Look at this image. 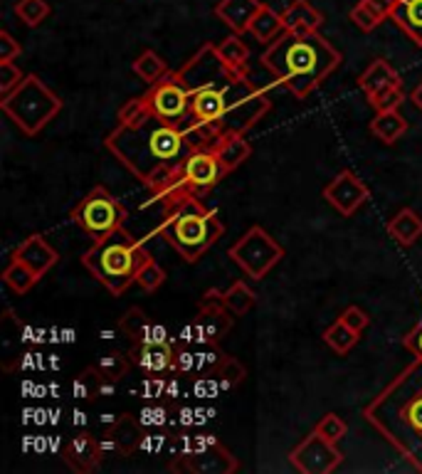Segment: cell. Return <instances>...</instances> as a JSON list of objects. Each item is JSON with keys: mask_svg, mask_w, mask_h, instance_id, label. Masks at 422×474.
<instances>
[{"mask_svg": "<svg viewBox=\"0 0 422 474\" xmlns=\"http://www.w3.org/2000/svg\"><path fill=\"white\" fill-rule=\"evenodd\" d=\"M143 430H146V427L141 425L139 417L129 416V413L119 416L100 437L104 455H107V458L109 455H121V458L133 455V452L143 445V440H146V433H143Z\"/></svg>", "mask_w": 422, "mask_h": 474, "instance_id": "9a60e30c", "label": "cell"}, {"mask_svg": "<svg viewBox=\"0 0 422 474\" xmlns=\"http://www.w3.org/2000/svg\"><path fill=\"white\" fill-rule=\"evenodd\" d=\"M339 319L348 326V329H353L356 333H364L365 329H368V324H371V316L365 314L361 307H346L343 311H341Z\"/></svg>", "mask_w": 422, "mask_h": 474, "instance_id": "f6af8a7d", "label": "cell"}, {"mask_svg": "<svg viewBox=\"0 0 422 474\" xmlns=\"http://www.w3.org/2000/svg\"><path fill=\"white\" fill-rule=\"evenodd\" d=\"M104 458H107V455H104V449H101L100 437H94V435L90 433L75 435V437L62 448V459L67 462V467H69L72 472L79 474L94 472V469L101 465V459Z\"/></svg>", "mask_w": 422, "mask_h": 474, "instance_id": "e0dca14e", "label": "cell"}, {"mask_svg": "<svg viewBox=\"0 0 422 474\" xmlns=\"http://www.w3.org/2000/svg\"><path fill=\"white\" fill-rule=\"evenodd\" d=\"M388 235L397 245L410 248L422 237V217L413 208H400L388 220Z\"/></svg>", "mask_w": 422, "mask_h": 474, "instance_id": "d4e9b609", "label": "cell"}, {"mask_svg": "<svg viewBox=\"0 0 422 474\" xmlns=\"http://www.w3.org/2000/svg\"><path fill=\"white\" fill-rule=\"evenodd\" d=\"M97 371H100L107 381H121L126 374H129V368L133 366V361L129 353H121V351H111V353H107L104 358H100L97 363Z\"/></svg>", "mask_w": 422, "mask_h": 474, "instance_id": "d590c367", "label": "cell"}, {"mask_svg": "<svg viewBox=\"0 0 422 474\" xmlns=\"http://www.w3.org/2000/svg\"><path fill=\"white\" fill-rule=\"evenodd\" d=\"M13 258H17L20 262H26L35 275L42 279V277L50 272L52 267L58 265L59 255L50 242L42 237V235H30L27 240H23L20 245H17L16 252H13Z\"/></svg>", "mask_w": 422, "mask_h": 474, "instance_id": "d6986e66", "label": "cell"}, {"mask_svg": "<svg viewBox=\"0 0 422 474\" xmlns=\"http://www.w3.org/2000/svg\"><path fill=\"white\" fill-rule=\"evenodd\" d=\"M0 109L20 132L37 136L62 111V100L40 77L26 75L20 87H16L8 97H0Z\"/></svg>", "mask_w": 422, "mask_h": 474, "instance_id": "52a82bcc", "label": "cell"}, {"mask_svg": "<svg viewBox=\"0 0 422 474\" xmlns=\"http://www.w3.org/2000/svg\"><path fill=\"white\" fill-rule=\"evenodd\" d=\"M322 195L336 213L348 217L371 198V191L353 171H341L339 175H333L332 181L323 185Z\"/></svg>", "mask_w": 422, "mask_h": 474, "instance_id": "5bb4252c", "label": "cell"}, {"mask_svg": "<svg viewBox=\"0 0 422 474\" xmlns=\"http://www.w3.org/2000/svg\"><path fill=\"white\" fill-rule=\"evenodd\" d=\"M129 356H132L133 366H139L141 371H146V374H168V371L174 368L175 346L171 342L133 343Z\"/></svg>", "mask_w": 422, "mask_h": 474, "instance_id": "ac0fdd59", "label": "cell"}, {"mask_svg": "<svg viewBox=\"0 0 422 474\" xmlns=\"http://www.w3.org/2000/svg\"><path fill=\"white\" fill-rule=\"evenodd\" d=\"M149 259V252L143 250L124 227H116L107 237L94 240V245L82 255V265L90 269L97 282L119 297L136 282L139 269Z\"/></svg>", "mask_w": 422, "mask_h": 474, "instance_id": "8992f818", "label": "cell"}, {"mask_svg": "<svg viewBox=\"0 0 422 474\" xmlns=\"http://www.w3.org/2000/svg\"><path fill=\"white\" fill-rule=\"evenodd\" d=\"M171 469L195 474H230L237 472L240 465L220 442L213 440V435H203L198 440H185L178 459L171 462Z\"/></svg>", "mask_w": 422, "mask_h": 474, "instance_id": "30bf717a", "label": "cell"}, {"mask_svg": "<svg viewBox=\"0 0 422 474\" xmlns=\"http://www.w3.org/2000/svg\"><path fill=\"white\" fill-rule=\"evenodd\" d=\"M121 333H124L126 339H132L133 343H149V342H168L166 332H164V326L158 324H151L149 316L143 314L141 309H129L121 319V324H119Z\"/></svg>", "mask_w": 422, "mask_h": 474, "instance_id": "7402d4cb", "label": "cell"}, {"mask_svg": "<svg viewBox=\"0 0 422 474\" xmlns=\"http://www.w3.org/2000/svg\"><path fill=\"white\" fill-rule=\"evenodd\" d=\"M390 20H393L417 47H422V0H396V8H393Z\"/></svg>", "mask_w": 422, "mask_h": 474, "instance_id": "603a6c76", "label": "cell"}, {"mask_svg": "<svg viewBox=\"0 0 422 474\" xmlns=\"http://www.w3.org/2000/svg\"><path fill=\"white\" fill-rule=\"evenodd\" d=\"M358 336L361 333H356L353 329H348L341 319H336L326 332H323V342H326V346L332 351H336L339 356H346L348 351L353 349L358 343Z\"/></svg>", "mask_w": 422, "mask_h": 474, "instance_id": "836d02e7", "label": "cell"}, {"mask_svg": "<svg viewBox=\"0 0 422 474\" xmlns=\"http://www.w3.org/2000/svg\"><path fill=\"white\" fill-rule=\"evenodd\" d=\"M365 8L371 10L373 16L378 17V20H385V17L393 16V8H396V0H361Z\"/></svg>", "mask_w": 422, "mask_h": 474, "instance_id": "7dc6e473", "label": "cell"}, {"mask_svg": "<svg viewBox=\"0 0 422 474\" xmlns=\"http://www.w3.org/2000/svg\"><path fill=\"white\" fill-rule=\"evenodd\" d=\"M227 258L240 267L249 279H265L284 259V248L267 233L265 227L252 225L248 233L227 250Z\"/></svg>", "mask_w": 422, "mask_h": 474, "instance_id": "ba28073f", "label": "cell"}, {"mask_svg": "<svg viewBox=\"0 0 422 474\" xmlns=\"http://www.w3.org/2000/svg\"><path fill=\"white\" fill-rule=\"evenodd\" d=\"M225 353H220L217 343H203V346H191V343H181L175 349L174 358V374L178 375H210L216 374L217 366L223 363Z\"/></svg>", "mask_w": 422, "mask_h": 474, "instance_id": "2e32d148", "label": "cell"}, {"mask_svg": "<svg viewBox=\"0 0 422 474\" xmlns=\"http://www.w3.org/2000/svg\"><path fill=\"white\" fill-rule=\"evenodd\" d=\"M403 343H406V349L410 351L415 358H422V319L420 324L415 326L413 332L407 333L406 339H403Z\"/></svg>", "mask_w": 422, "mask_h": 474, "instance_id": "c3c4849f", "label": "cell"}, {"mask_svg": "<svg viewBox=\"0 0 422 474\" xmlns=\"http://www.w3.org/2000/svg\"><path fill=\"white\" fill-rule=\"evenodd\" d=\"M314 430L319 435H323L326 440H332V442H336V445H339V442L346 437L348 425H346V420H343L341 416H336V413H326V416H323L322 420L316 423Z\"/></svg>", "mask_w": 422, "mask_h": 474, "instance_id": "ab89813d", "label": "cell"}, {"mask_svg": "<svg viewBox=\"0 0 422 474\" xmlns=\"http://www.w3.org/2000/svg\"><path fill=\"white\" fill-rule=\"evenodd\" d=\"M23 79H26V75L16 62H0V97H8L16 87H20Z\"/></svg>", "mask_w": 422, "mask_h": 474, "instance_id": "b9f144b4", "label": "cell"}, {"mask_svg": "<svg viewBox=\"0 0 422 474\" xmlns=\"http://www.w3.org/2000/svg\"><path fill=\"white\" fill-rule=\"evenodd\" d=\"M164 282H166V269L158 265L153 258L141 267L139 275H136V284H139L143 291H156L158 287H164Z\"/></svg>", "mask_w": 422, "mask_h": 474, "instance_id": "f35d334b", "label": "cell"}, {"mask_svg": "<svg viewBox=\"0 0 422 474\" xmlns=\"http://www.w3.org/2000/svg\"><path fill=\"white\" fill-rule=\"evenodd\" d=\"M149 109L153 117H161L171 121V124L181 126V129H191L193 126V107H191V92L188 87L181 82L178 72H171L164 77L161 82L151 84V90L146 94Z\"/></svg>", "mask_w": 422, "mask_h": 474, "instance_id": "8fae6325", "label": "cell"}, {"mask_svg": "<svg viewBox=\"0 0 422 474\" xmlns=\"http://www.w3.org/2000/svg\"><path fill=\"white\" fill-rule=\"evenodd\" d=\"M217 381H220V385H223L225 391H230V388H237L245 378H248V368L242 366L237 358L232 356H225L223 363L217 366L216 371Z\"/></svg>", "mask_w": 422, "mask_h": 474, "instance_id": "8d00e7d4", "label": "cell"}, {"mask_svg": "<svg viewBox=\"0 0 422 474\" xmlns=\"http://www.w3.org/2000/svg\"><path fill=\"white\" fill-rule=\"evenodd\" d=\"M365 97H368V104H371L375 111H396V109L406 101L403 87H385V90L365 94Z\"/></svg>", "mask_w": 422, "mask_h": 474, "instance_id": "74e56055", "label": "cell"}, {"mask_svg": "<svg viewBox=\"0 0 422 474\" xmlns=\"http://www.w3.org/2000/svg\"><path fill=\"white\" fill-rule=\"evenodd\" d=\"M104 146L149 191L168 181L198 149L185 129L153 114L133 124H116Z\"/></svg>", "mask_w": 422, "mask_h": 474, "instance_id": "7a4b0ae2", "label": "cell"}, {"mask_svg": "<svg viewBox=\"0 0 422 474\" xmlns=\"http://www.w3.org/2000/svg\"><path fill=\"white\" fill-rule=\"evenodd\" d=\"M358 87H361L365 94H373L378 92V90H385V87H403V79H400V75L390 67L388 59L378 58L373 59L371 65L361 72Z\"/></svg>", "mask_w": 422, "mask_h": 474, "instance_id": "cb8c5ba5", "label": "cell"}, {"mask_svg": "<svg viewBox=\"0 0 422 474\" xmlns=\"http://www.w3.org/2000/svg\"><path fill=\"white\" fill-rule=\"evenodd\" d=\"M217 297H220V301L225 304V309L235 316H245L249 309L257 304L255 291L249 290L245 282L230 284L225 291H217Z\"/></svg>", "mask_w": 422, "mask_h": 474, "instance_id": "4dcf8cb0", "label": "cell"}, {"mask_svg": "<svg viewBox=\"0 0 422 474\" xmlns=\"http://www.w3.org/2000/svg\"><path fill=\"white\" fill-rule=\"evenodd\" d=\"M104 383L107 378L97 371V366H87L82 374L72 381V395L82 403H91V400L104 398Z\"/></svg>", "mask_w": 422, "mask_h": 474, "instance_id": "f546056e", "label": "cell"}, {"mask_svg": "<svg viewBox=\"0 0 422 474\" xmlns=\"http://www.w3.org/2000/svg\"><path fill=\"white\" fill-rule=\"evenodd\" d=\"M262 5L265 3L259 0H220L216 5V17L230 27V33L245 35L249 33V26Z\"/></svg>", "mask_w": 422, "mask_h": 474, "instance_id": "ffe728a7", "label": "cell"}, {"mask_svg": "<svg viewBox=\"0 0 422 474\" xmlns=\"http://www.w3.org/2000/svg\"><path fill=\"white\" fill-rule=\"evenodd\" d=\"M72 220L91 240H101L109 233H114L116 227H124L126 208L104 185H97L77 203L72 210Z\"/></svg>", "mask_w": 422, "mask_h": 474, "instance_id": "9c48e42d", "label": "cell"}, {"mask_svg": "<svg viewBox=\"0 0 422 474\" xmlns=\"http://www.w3.org/2000/svg\"><path fill=\"white\" fill-rule=\"evenodd\" d=\"M364 417L400 458L422 472V358H415L365 406Z\"/></svg>", "mask_w": 422, "mask_h": 474, "instance_id": "3957f363", "label": "cell"}, {"mask_svg": "<svg viewBox=\"0 0 422 474\" xmlns=\"http://www.w3.org/2000/svg\"><path fill=\"white\" fill-rule=\"evenodd\" d=\"M178 77L191 92L193 126L188 133L198 149H216L225 136L248 133L269 111V100L249 82L248 69L225 65L210 42L178 69Z\"/></svg>", "mask_w": 422, "mask_h": 474, "instance_id": "6da1fadb", "label": "cell"}, {"mask_svg": "<svg viewBox=\"0 0 422 474\" xmlns=\"http://www.w3.org/2000/svg\"><path fill=\"white\" fill-rule=\"evenodd\" d=\"M290 462L299 474H329L343 462V452L314 430L291 449Z\"/></svg>", "mask_w": 422, "mask_h": 474, "instance_id": "4fadbf2b", "label": "cell"}, {"mask_svg": "<svg viewBox=\"0 0 422 474\" xmlns=\"http://www.w3.org/2000/svg\"><path fill=\"white\" fill-rule=\"evenodd\" d=\"M281 20L287 33L309 35L319 33V27L323 26V13L316 10L309 0H291L290 5L281 10Z\"/></svg>", "mask_w": 422, "mask_h": 474, "instance_id": "44dd1931", "label": "cell"}, {"mask_svg": "<svg viewBox=\"0 0 422 474\" xmlns=\"http://www.w3.org/2000/svg\"><path fill=\"white\" fill-rule=\"evenodd\" d=\"M161 235L185 262H198L223 237L225 225L216 210L200 203L198 195H188L166 210Z\"/></svg>", "mask_w": 422, "mask_h": 474, "instance_id": "5b68a950", "label": "cell"}, {"mask_svg": "<svg viewBox=\"0 0 422 474\" xmlns=\"http://www.w3.org/2000/svg\"><path fill=\"white\" fill-rule=\"evenodd\" d=\"M341 59V52L319 33H284L262 52V65L297 100H307L316 87H322Z\"/></svg>", "mask_w": 422, "mask_h": 474, "instance_id": "277c9868", "label": "cell"}, {"mask_svg": "<svg viewBox=\"0 0 422 474\" xmlns=\"http://www.w3.org/2000/svg\"><path fill=\"white\" fill-rule=\"evenodd\" d=\"M410 100H413L415 107H417L422 111V82L417 84V87H415L413 92H410Z\"/></svg>", "mask_w": 422, "mask_h": 474, "instance_id": "681fc988", "label": "cell"}, {"mask_svg": "<svg viewBox=\"0 0 422 474\" xmlns=\"http://www.w3.org/2000/svg\"><path fill=\"white\" fill-rule=\"evenodd\" d=\"M139 420L143 427H164L168 423V408L164 403H149L146 408L139 413Z\"/></svg>", "mask_w": 422, "mask_h": 474, "instance_id": "7bdbcfd3", "label": "cell"}, {"mask_svg": "<svg viewBox=\"0 0 422 474\" xmlns=\"http://www.w3.org/2000/svg\"><path fill=\"white\" fill-rule=\"evenodd\" d=\"M52 8L47 0H17L16 3V16L17 20L27 27L42 26L47 17H50Z\"/></svg>", "mask_w": 422, "mask_h": 474, "instance_id": "e575fe53", "label": "cell"}, {"mask_svg": "<svg viewBox=\"0 0 422 474\" xmlns=\"http://www.w3.org/2000/svg\"><path fill=\"white\" fill-rule=\"evenodd\" d=\"M216 50L225 65L235 67V69H248L249 47H248V42L242 40V35H235V33L227 35L225 40L217 42Z\"/></svg>", "mask_w": 422, "mask_h": 474, "instance_id": "1f68e13d", "label": "cell"}, {"mask_svg": "<svg viewBox=\"0 0 422 474\" xmlns=\"http://www.w3.org/2000/svg\"><path fill=\"white\" fill-rule=\"evenodd\" d=\"M149 114H151V109H149V101H146V97H133V100L124 101V107L119 109L116 121H119V124H133V121L146 119Z\"/></svg>", "mask_w": 422, "mask_h": 474, "instance_id": "60d3db41", "label": "cell"}, {"mask_svg": "<svg viewBox=\"0 0 422 474\" xmlns=\"http://www.w3.org/2000/svg\"><path fill=\"white\" fill-rule=\"evenodd\" d=\"M348 17H351V23H353L358 30H364V33H373L375 27L381 26V20L373 16L371 10L365 8L364 3H356V8H351Z\"/></svg>", "mask_w": 422, "mask_h": 474, "instance_id": "ee69618b", "label": "cell"}, {"mask_svg": "<svg viewBox=\"0 0 422 474\" xmlns=\"http://www.w3.org/2000/svg\"><path fill=\"white\" fill-rule=\"evenodd\" d=\"M132 69H133V75L139 77L141 82H146V84H156V82H161L164 77L171 75L166 59L161 58V55L153 50L141 52L139 58L132 62Z\"/></svg>", "mask_w": 422, "mask_h": 474, "instance_id": "f1b7e54d", "label": "cell"}, {"mask_svg": "<svg viewBox=\"0 0 422 474\" xmlns=\"http://www.w3.org/2000/svg\"><path fill=\"white\" fill-rule=\"evenodd\" d=\"M37 279H40V277L35 275L33 269H30L26 262H20L17 258L10 259L8 267L3 269V282L8 284L16 294H27V291L37 284Z\"/></svg>", "mask_w": 422, "mask_h": 474, "instance_id": "d6a6232c", "label": "cell"}, {"mask_svg": "<svg viewBox=\"0 0 422 474\" xmlns=\"http://www.w3.org/2000/svg\"><path fill=\"white\" fill-rule=\"evenodd\" d=\"M20 42L8 33V30H0V62H16V58H20Z\"/></svg>", "mask_w": 422, "mask_h": 474, "instance_id": "bcb514c9", "label": "cell"}, {"mask_svg": "<svg viewBox=\"0 0 422 474\" xmlns=\"http://www.w3.org/2000/svg\"><path fill=\"white\" fill-rule=\"evenodd\" d=\"M232 329V319L227 309L220 301L216 290L203 294L198 304V316L195 321L185 326L181 343H191V346H203V343H220Z\"/></svg>", "mask_w": 422, "mask_h": 474, "instance_id": "7c38bea8", "label": "cell"}, {"mask_svg": "<svg viewBox=\"0 0 422 474\" xmlns=\"http://www.w3.org/2000/svg\"><path fill=\"white\" fill-rule=\"evenodd\" d=\"M216 153L220 158V163L227 174H232L235 168L242 166L249 156H252V146L245 139V133H232V136H225L223 142L216 146Z\"/></svg>", "mask_w": 422, "mask_h": 474, "instance_id": "4316f807", "label": "cell"}, {"mask_svg": "<svg viewBox=\"0 0 422 474\" xmlns=\"http://www.w3.org/2000/svg\"><path fill=\"white\" fill-rule=\"evenodd\" d=\"M287 33V27H284V20H281V13L272 10L269 5H262L259 13L255 16L252 20V26H249V35L255 37L257 42H274L277 37Z\"/></svg>", "mask_w": 422, "mask_h": 474, "instance_id": "83f0119b", "label": "cell"}, {"mask_svg": "<svg viewBox=\"0 0 422 474\" xmlns=\"http://www.w3.org/2000/svg\"><path fill=\"white\" fill-rule=\"evenodd\" d=\"M406 132H407V121L397 109L396 111H375V117H373L371 121V133L378 139V142L390 146V143L400 142V139L406 136Z\"/></svg>", "mask_w": 422, "mask_h": 474, "instance_id": "484cf974", "label": "cell"}]
</instances>
